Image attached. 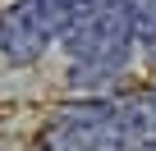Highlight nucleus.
Returning <instances> with one entry per match:
<instances>
[{
    "instance_id": "obj_1",
    "label": "nucleus",
    "mask_w": 156,
    "mask_h": 151,
    "mask_svg": "<svg viewBox=\"0 0 156 151\" xmlns=\"http://www.w3.org/2000/svg\"><path fill=\"white\" fill-rule=\"evenodd\" d=\"M51 41L55 37H51V28L37 9V0H19V5H9L0 14V55L9 64H32Z\"/></svg>"
},
{
    "instance_id": "obj_2",
    "label": "nucleus",
    "mask_w": 156,
    "mask_h": 151,
    "mask_svg": "<svg viewBox=\"0 0 156 151\" xmlns=\"http://www.w3.org/2000/svg\"><path fill=\"white\" fill-rule=\"evenodd\" d=\"M133 41L156 50V0H133Z\"/></svg>"
},
{
    "instance_id": "obj_3",
    "label": "nucleus",
    "mask_w": 156,
    "mask_h": 151,
    "mask_svg": "<svg viewBox=\"0 0 156 151\" xmlns=\"http://www.w3.org/2000/svg\"><path fill=\"white\" fill-rule=\"evenodd\" d=\"M133 151H156V142H147V146H133Z\"/></svg>"
},
{
    "instance_id": "obj_4",
    "label": "nucleus",
    "mask_w": 156,
    "mask_h": 151,
    "mask_svg": "<svg viewBox=\"0 0 156 151\" xmlns=\"http://www.w3.org/2000/svg\"><path fill=\"white\" fill-rule=\"evenodd\" d=\"M151 105H156V87H151Z\"/></svg>"
}]
</instances>
